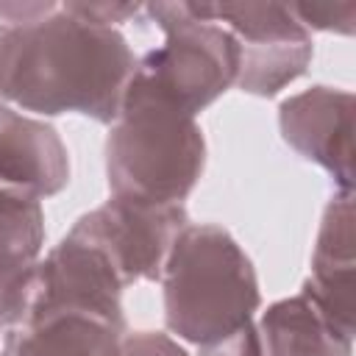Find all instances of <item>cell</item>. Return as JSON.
I'll return each mask as SVG.
<instances>
[{
	"label": "cell",
	"instance_id": "6da1fadb",
	"mask_svg": "<svg viewBox=\"0 0 356 356\" xmlns=\"http://www.w3.org/2000/svg\"><path fill=\"white\" fill-rule=\"evenodd\" d=\"M136 58L128 39L50 3L28 22H0V97L33 114L114 122Z\"/></svg>",
	"mask_w": 356,
	"mask_h": 356
},
{
	"label": "cell",
	"instance_id": "7a4b0ae2",
	"mask_svg": "<svg viewBox=\"0 0 356 356\" xmlns=\"http://www.w3.org/2000/svg\"><path fill=\"white\" fill-rule=\"evenodd\" d=\"M203 161L206 142L197 120L131 75L106 139L111 195L175 206L197 184Z\"/></svg>",
	"mask_w": 356,
	"mask_h": 356
},
{
	"label": "cell",
	"instance_id": "3957f363",
	"mask_svg": "<svg viewBox=\"0 0 356 356\" xmlns=\"http://www.w3.org/2000/svg\"><path fill=\"white\" fill-rule=\"evenodd\" d=\"M167 328L197 345L228 339L253 323L259 281L250 259L220 225H184L161 270Z\"/></svg>",
	"mask_w": 356,
	"mask_h": 356
},
{
	"label": "cell",
	"instance_id": "277c9868",
	"mask_svg": "<svg viewBox=\"0 0 356 356\" xmlns=\"http://www.w3.org/2000/svg\"><path fill=\"white\" fill-rule=\"evenodd\" d=\"M145 11L164 31V44L136 61L134 78L195 117L236 83L239 42L222 25L197 19L186 3H147Z\"/></svg>",
	"mask_w": 356,
	"mask_h": 356
},
{
	"label": "cell",
	"instance_id": "5b68a950",
	"mask_svg": "<svg viewBox=\"0 0 356 356\" xmlns=\"http://www.w3.org/2000/svg\"><path fill=\"white\" fill-rule=\"evenodd\" d=\"M122 289L125 284L120 281L106 253L81 234L70 231L36 264L25 286L22 320L50 312H81L122 331Z\"/></svg>",
	"mask_w": 356,
	"mask_h": 356
},
{
	"label": "cell",
	"instance_id": "8992f818",
	"mask_svg": "<svg viewBox=\"0 0 356 356\" xmlns=\"http://www.w3.org/2000/svg\"><path fill=\"white\" fill-rule=\"evenodd\" d=\"M184 225L186 211L181 203L153 206L111 195L103 206L83 214L72 231L97 245L128 286L161 278L170 245Z\"/></svg>",
	"mask_w": 356,
	"mask_h": 356
},
{
	"label": "cell",
	"instance_id": "52a82bcc",
	"mask_svg": "<svg viewBox=\"0 0 356 356\" xmlns=\"http://www.w3.org/2000/svg\"><path fill=\"white\" fill-rule=\"evenodd\" d=\"M284 139L309 161L328 170L342 192L353 186V95L334 86H312L281 103Z\"/></svg>",
	"mask_w": 356,
	"mask_h": 356
},
{
	"label": "cell",
	"instance_id": "ba28073f",
	"mask_svg": "<svg viewBox=\"0 0 356 356\" xmlns=\"http://www.w3.org/2000/svg\"><path fill=\"white\" fill-rule=\"evenodd\" d=\"M67 181L70 156L56 128L0 103V186L42 200Z\"/></svg>",
	"mask_w": 356,
	"mask_h": 356
},
{
	"label": "cell",
	"instance_id": "9c48e42d",
	"mask_svg": "<svg viewBox=\"0 0 356 356\" xmlns=\"http://www.w3.org/2000/svg\"><path fill=\"white\" fill-rule=\"evenodd\" d=\"M353 203L350 192H339L323 214L312 256V275L303 292L314 298L337 328L353 337Z\"/></svg>",
	"mask_w": 356,
	"mask_h": 356
},
{
	"label": "cell",
	"instance_id": "30bf717a",
	"mask_svg": "<svg viewBox=\"0 0 356 356\" xmlns=\"http://www.w3.org/2000/svg\"><path fill=\"white\" fill-rule=\"evenodd\" d=\"M44 245V211L31 195L0 186V309L11 325L22 320L25 286Z\"/></svg>",
	"mask_w": 356,
	"mask_h": 356
},
{
	"label": "cell",
	"instance_id": "8fae6325",
	"mask_svg": "<svg viewBox=\"0 0 356 356\" xmlns=\"http://www.w3.org/2000/svg\"><path fill=\"white\" fill-rule=\"evenodd\" d=\"M256 331L264 356H350L353 348V337L337 328L306 292L273 303Z\"/></svg>",
	"mask_w": 356,
	"mask_h": 356
},
{
	"label": "cell",
	"instance_id": "7c38bea8",
	"mask_svg": "<svg viewBox=\"0 0 356 356\" xmlns=\"http://www.w3.org/2000/svg\"><path fill=\"white\" fill-rule=\"evenodd\" d=\"M120 328L92 314L50 312L11 325L0 356H106Z\"/></svg>",
	"mask_w": 356,
	"mask_h": 356
},
{
	"label": "cell",
	"instance_id": "4fadbf2b",
	"mask_svg": "<svg viewBox=\"0 0 356 356\" xmlns=\"http://www.w3.org/2000/svg\"><path fill=\"white\" fill-rule=\"evenodd\" d=\"M312 61V36L267 44H239L236 86L256 97H273L300 78Z\"/></svg>",
	"mask_w": 356,
	"mask_h": 356
},
{
	"label": "cell",
	"instance_id": "5bb4252c",
	"mask_svg": "<svg viewBox=\"0 0 356 356\" xmlns=\"http://www.w3.org/2000/svg\"><path fill=\"white\" fill-rule=\"evenodd\" d=\"M289 8L306 31L353 33L356 3H289Z\"/></svg>",
	"mask_w": 356,
	"mask_h": 356
},
{
	"label": "cell",
	"instance_id": "9a60e30c",
	"mask_svg": "<svg viewBox=\"0 0 356 356\" xmlns=\"http://www.w3.org/2000/svg\"><path fill=\"white\" fill-rule=\"evenodd\" d=\"M106 356H189L170 334L159 331H120Z\"/></svg>",
	"mask_w": 356,
	"mask_h": 356
},
{
	"label": "cell",
	"instance_id": "2e32d148",
	"mask_svg": "<svg viewBox=\"0 0 356 356\" xmlns=\"http://www.w3.org/2000/svg\"><path fill=\"white\" fill-rule=\"evenodd\" d=\"M64 8L86 22L114 28L117 22H125L128 17L139 14L145 6H139V3H64Z\"/></svg>",
	"mask_w": 356,
	"mask_h": 356
},
{
	"label": "cell",
	"instance_id": "e0dca14e",
	"mask_svg": "<svg viewBox=\"0 0 356 356\" xmlns=\"http://www.w3.org/2000/svg\"><path fill=\"white\" fill-rule=\"evenodd\" d=\"M197 356H264L261 353V339L256 325H245L242 331L231 334L228 339H220L214 345L197 348Z\"/></svg>",
	"mask_w": 356,
	"mask_h": 356
},
{
	"label": "cell",
	"instance_id": "ac0fdd59",
	"mask_svg": "<svg viewBox=\"0 0 356 356\" xmlns=\"http://www.w3.org/2000/svg\"><path fill=\"white\" fill-rule=\"evenodd\" d=\"M6 325H8V323H6V317H3V309H0V331H3Z\"/></svg>",
	"mask_w": 356,
	"mask_h": 356
}]
</instances>
